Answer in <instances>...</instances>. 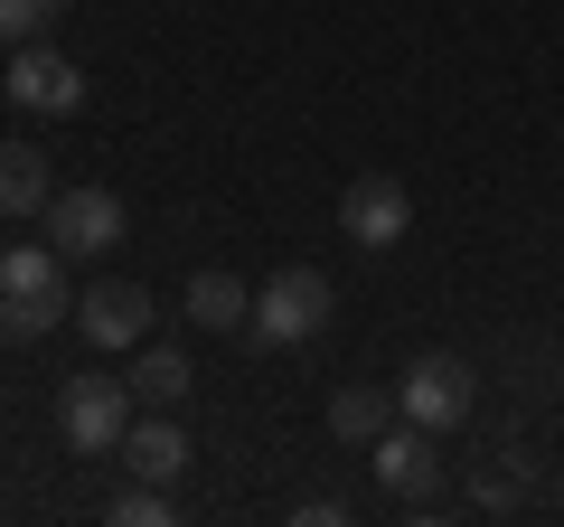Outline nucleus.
Instances as JSON below:
<instances>
[{
    "label": "nucleus",
    "instance_id": "obj_1",
    "mask_svg": "<svg viewBox=\"0 0 564 527\" xmlns=\"http://www.w3.org/2000/svg\"><path fill=\"white\" fill-rule=\"evenodd\" d=\"M57 321H76L66 292V255L57 245H0V340H47Z\"/></svg>",
    "mask_w": 564,
    "mask_h": 527
},
{
    "label": "nucleus",
    "instance_id": "obj_2",
    "mask_svg": "<svg viewBox=\"0 0 564 527\" xmlns=\"http://www.w3.org/2000/svg\"><path fill=\"white\" fill-rule=\"evenodd\" d=\"M329 311H339V292H329L321 264H282V273L254 283V321H245V340H254V348H302V340L329 330Z\"/></svg>",
    "mask_w": 564,
    "mask_h": 527
},
{
    "label": "nucleus",
    "instance_id": "obj_3",
    "mask_svg": "<svg viewBox=\"0 0 564 527\" xmlns=\"http://www.w3.org/2000/svg\"><path fill=\"white\" fill-rule=\"evenodd\" d=\"M132 415H141L132 377H95V367L57 396V433H66V452H85V462H113L122 433H132Z\"/></svg>",
    "mask_w": 564,
    "mask_h": 527
},
{
    "label": "nucleus",
    "instance_id": "obj_4",
    "mask_svg": "<svg viewBox=\"0 0 564 527\" xmlns=\"http://www.w3.org/2000/svg\"><path fill=\"white\" fill-rule=\"evenodd\" d=\"M0 95L20 104L29 122H66V114H85V66L66 57V47H10V76H0Z\"/></svg>",
    "mask_w": 564,
    "mask_h": 527
},
{
    "label": "nucleus",
    "instance_id": "obj_5",
    "mask_svg": "<svg viewBox=\"0 0 564 527\" xmlns=\"http://www.w3.org/2000/svg\"><path fill=\"white\" fill-rule=\"evenodd\" d=\"M39 226H47V245H57L66 264H95V255H113V245H122V198H113V189H95V180L57 189Z\"/></svg>",
    "mask_w": 564,
    "mask_h": 527
},
{
    "label": "nucleus",
    "instance_id": "obj_6",
    "mask_svg": "<svg viewBox=\"0 0 564 527\" xmlns=\"http://www.w3.org/2000/svg\"><path fill=\"white\" fill-rule=\"evenodd\" d=\"M367 462H377V490L404 508H423L433 490H443V452H433V424H414V415H395V424L367 443Z\"/></svg>",
    "mask_w": 564,
    "mask_h": 527
},
{
    "label": "nucleus",
    "instance_id": "obj_7",
    "mask_svg": "<svg viewBox=\"0 0 564 527\" xmlns=\"http://www.w3.org/2000/svg\"><path fill=\"white\" fill-rule=\"evenodd\" d=\"M395 406L414 415V424H433V433L470 424V367L452 358V348H423V358L395 377Z\"/></svg>",
    "mask_w": 564,
    "mask_h": 527
},
{
    "label": "nucleus",
    "instance_id": "obj_8",
    "mask_svg": "<svg viewBox=\"0 0 564 527\" xmlns=\"http://www.w3.org/2000/svg\"><path fill=\"white\" fill-rule=\"evenodd\" d=\"M414 226V198H404V180H386V170H367V180H348L339 198V236L367 245V255H386V245Z\"/></svg>",
    "mask_w": 564,
    "mask_h": 527
},
{
    "label": "nucleus",
    "instance_id": "obj_9",
    "mask_svg": "<svg viewBox=\"0 0 564 527\" xmlns=\"http://www.w3.org/2000/svg\"><path fill=\"white\" fill-rule=\"evenodd\" d=\"M76 330L95 348H141L151 340V292L141 283H95V292H76Z\"/></svg>",
    "mask_w": 564,
    "mask_h": 527
},
{
    "label": "nucleus",
    "instance_id": "obj_10",
    "mask_svg": "<svg viewBox=\"0 0 564 527\" xmlns=\"http://www.w3.org/2000/svg\"><path fill=\"white\" fill-rule=\"evenodd\" d=\"M122 471H132V481H161V490H180V471H188V433L170 424L161 406L151 415H132V433H122V452H113Z\"/></svg>",
    "mask_w": 564,
    "mask_h": 527
},
{
    "label": "nucleus",
    "instance_id": "obj_11",
    "mask_svg": "<svg viewBox=\"0 0 564 527\" xmlns=\"http://www.w3.org/2000/svg\"><path fill=\"white\" fill-rule=\"evenodd\" d=\"M47 198H57V170H47L39 142H0V217H47Z\"/></svg>",
    "mask_w": 564,
    "mask_h": 527
},
{
    "label": "nucleus",
    "instance_id": "obj_12",
    "mask_svg": "<svg viewBox=\"0 0 564 527\" xmlns=\"http://www.w3.org/2000/svg\"><path fill=\"white\" fill-rule=\"evenodd\" d=\"M188 386H198V367H188L180 340H141V348H132V396H141V406H161V415H170Z\"/></svg>",
    "mask_w": 564,
    "mask_h": 527
},
{
    "label": "nucleus",
    "instance_id": "obj_13",
    "mask_svg": "<svg viewBox=\"0 0 564 527\" xmlns=\"http://www.w3.org/2000/svg\"><path fill=\"white\" fill-rule=\"evenodd\" d=\"M395 415H404L395 386H339V396H329V433H339V443H377Z\"/></svg>",
    "mask_w": 564,
    "mask_h": 527
},
{
    "label": "nucleus",
    "instance_id": "obj_14",
    "mask_svg": "<svg viewBox=\"0 0 564 527\" xmlns=\"http://www.w3.org/2000/svg\"><path fill=\"white\" fill-rule=\"evenodd\" d=\"M180 311H188L198 330H245V321H254V292H245L236 273H198V283L180 292Z\"/></svg>",
    "mask_w": 564,
    "mask_h": 527
},
{
    "label": "nucleus",
    "instance_id": "obj_15",
    "mask_svg": "<svg viewBox=\"0 0 564 527\" xmlns=\"http://www.w3.org/2000/svg\"><path fill=\"white\" fill-rule=\"evenodd\" d=\"M57 20H66V0H0V39L10 47H39Z\"/></svg>",
    "mask_w": 564,
    "mask_h": 527
},
{
    "label": "nucleus",
    "instance_id": "obj_16",
    "mask_svg": "<svg viewBox=\"0 0 564 527\" xmlns=\"http://www.w3.org/2000/svg\"><path fill=\"white\" fill-rule=\"evenodd\" d=\"M104 518H113V527H170V490H161V481H141V490H122Z\"/></svg>",
    "mask_w": 564,
    "mask_h": 527
},
{
    "label": "nucleus",
    "instance_id": "obj_17",
    "mask_svg": "<svg viewBox=\"0 0 564 527\" xmlns=\"http://www.w3.org/2000/svg\"><path fill=\"white\" fill-rule=\"evenodd\" d=\"M348 518V499H329V490H321V499H302V527H339Z\"/></svg>",
    "mask_w": 564,
    "mask_h": 527
},
{
    "label": "nucleus",
    "instance_id": "obj_18",
    "mask_svg": "<svg viewBox=\"0 0 564 527\" xmlns=\"http://www.w3.org/2000/svg\"><path fill=\"white\" fill-rule=\"evenodd\" d=\"M0 226H10V217H0Z\"/></svg>",
    "mask_w": 564,
    "mask_h": 527
}]
</instances>
